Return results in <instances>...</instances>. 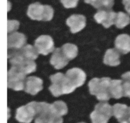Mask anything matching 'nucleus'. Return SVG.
Listing matches in <instances>:
<instances>
[{
  "instance_id": "1",
  "label": "nucleus",
  "mask_w": 130,
  "mask_h": 123,
  "mask_svg": "<svg viewBox=\"0 0 130 123\" xmlns=\"http://www.w3.org/2000/svg\"><path fill=\"white\" fill-rule=\"evenodd\" d=\"M110 77L92 79L89 82L88 86L90 94L95 95L100 101H108L111 98L110 93Z\"/></svg>"
},
{
  "instance_id": "2",
  "label": "nucleus",
  "mask_w": 130,
  "mask_h": 123,
  "mask_svg": "<svg viewBox=\"0 0 130 123\" xmlns=\"http://www.w3.org/2000/svg\"><path fill=\"white\" fill-rule=\"evenodd\" d=\"M50 79L52 84L49 87V90L55 97L65 94H69L76 90V87L69 82L66 75L61 72L52 75Z\"/></svg>"
},
{
  "instance_id": "3",
  "label": "nucleus",
  "mask_w": 130,
  "mask_h": 123,
  "mask_svg": "<svg viewBox=\"0 0 130 123\" xmlns=\"http://www.w3.org/2000/svg\"><path fill=\"white\" fill-rule=\"evenodd\" d=\"M8 58L12 66L17 67L25 74L34 72L36 70V64L34 60L27 59L22 54L20 49H13L8 53Z\"/></svg>"
},
{
  "instance_id": "4",
  "label": "nucleus",
  "mask_w": 130,
  "mask_h": 123,
  "mask_svg": "<svg viewBox=\"0 0 130 123\" xmlns=\"http://www.w3.org/2000/svg\"><path fill=\"white\" fill-rule=\"evenodd\" d=\"M27 13L32 20L46 22L53 19L54 10L49 5H43L39 3H35L29 5Z\"/></svg>"
},
{
  "instance_id": "5",
  "label": "nucleus",
  "mask_w": 130,
  "mask_h": 123,
  "mask_svg": "<svg viewBox=\"0 0 130 123\" xmlns=\"http://www.w3.org/2000/svg\"><path fill=\"white\" fill-rule=\"evenodd\" d=\"M25 74L18 67L12 66L8 71L7 86L8 88L13 89L15 91H20L25 89Z\"/></svg>"
},
{
  "instance_id": "6",
  "label": "nucleus",
  "mask_w": 130,
  "mask_h": 123,
  "mask_svg": "<svg viewBox=\"0 0 130 123\" xmlns=\"http://www.w3.org/2000/svg\"><path fill=\"white\" fill-rule=\"evenodd\" d=\"M39 110V102L31 101L17 109L15 119L21 123H30Z\"/></svg>"
},
{
  "instance_id": "7",
  "label": "nucleus",
  "mask_w": 130,
  "mask_h": 123,
  "mask_svg": "<svg viewBox=\"0 0 130 123\" xmlns=\"http://www.w3.org/2000/svg\"><path fill=\"white\" fill-rule=\"evenodd\" d=\"M112 115V107L107 102H100L95 105V110L90 114V119L92 123H107Z\"/></svg>"
},
{
  "instance_id": "8",
  "label": "nucleus",
  "mask_w": 130,
  "mask_h": 123,
  "mask_svg": "<svg viewBox=\"0 0 130 123\" xmlns=\"http://www.w3.org/2000/svg\"><path fill=\"white\" fill-rule=\"evenodd\" d=\"M34 46L39 54L47 55L54 51V41L51 36L42 35L38 37L34 42Z\"/></svg>"
},
{
  "instance_id": "9",
  "label": "nucleus",
  "mask_w": 130,
  "mask_h": 123,
  "mask_svg": "<svg viewBox=\"0 0 130 123\" xmlns=\"http://www.w3.org/2000/svg\"><path fill=\"white\" fill-rule=\"evenodd\" d=\"M117 13L114 11L106 9L99 10L98 12L94 15V19L98 24H102L105 28L110 27L115 24Z\"/></svg>"
},
{
  "instance_id": "10",
  "label": "nucleus",
  "mask_w": 130,
  "mask_h": 123,
  "mask_svg": "<svg viewBox=\"0 0 130 123\" xmlns=\"http://www.w3.org/2000/svg\"><path fill=\"white\" fill-rule=\"evenodd\" d=\"M66 77L69 82L74 87L83 86L86 81V75L83 70L79 68H72L66 72Z\"/></svg>"
},
{
  "instance_id": "11",
  "label": "nucleus",
  "mask_w": 130,
  "mask_h": 123,
  "mask_svg": "<svg viewBox=\"0 0 130 123\" xmlns=\"http://www.w3.org/2000/svg\"><path fill=\"white\" fill-rule=\"evenodd\" d=\"M66 24L70 27L71 32L74 34L81 31L85 27L86 19L84 15L74 14L67 19Z\"/></svg>"
},
{
  "instance_id": "12",
  "label": "nucleus",
  "mask_w": 130,
  "mask_h": 123,
  "mask_svg": "<svg viewBox=\"0 0 130 123\" xmlns=\"http://www.w3.org/2000/svg\"><path fill=\"white\" fill-rule=\"evenodd\" d=\"M27 41L26 36L22 33L15 32L8 36V49H20L24 46Z\"/></svg>"
},
{
  "instance_id": "13",
  "label": "nucleus",
  "mask_w": 130,
  "mask_h": 123,
  "mask_svg": "<svg viewBox=\"0 0 130 123\" xmlns=\"http://www.w3.org/2000/svg\"><path fill=\"white\" fill-rule=\"evenodd\" d=\"M43 81L41 78L36 76H30L25 81V91L32 95H35L43 88Z\"/></svg>"
},
{
  "instance_id": "14",
  "label": "nucleus",
  "mask_w": 130,
  "mask_h": 123,
  "mask_svg": "<svg viewBox=\"0 0 130 123\" xmlns=\"http://www.w3.org/2000/svg\"><path fill=\"white\" fill-rule=\"evenodd\" d=\"M69 60L63 54L61 48H56L50 59V63L56 69H60L67 65Z\"/></svg>"
},
{
  "instance_id": "15",
  "label": "nucleus",
  "mask_w": 130,
  "mask_h": 123,
  "mask_svg": "<svg viewBox=\"0 0 130 123\" xmlns=\"http://www.w3.org/2000/svg\"><path fill=\"white\" fill-rule=\"evenodd\" d=\"M50 105L46 102H39V112L36 115L34 123H48L52 115Z\"/></svg>"
},
{
  "instance_id": "16",
  "label": "nucleus",
  "mask_w": 130,
  "mask_h": 123,
  "mask_svg": "<svg viewBox=\"0 0 130 123\" xmlns=\"http://www.w3.org/2000/svg\"><path fill=\"white\" fill-rule=\"evenodd\" d=\"M116 49L123 54L130 52V36L126 34H120L115 40Z\"/></svg>"
},
{
  "instance_id": "17",
  "label": "nucleus",
  "mask_w": 130,
  "mask_h": 123,
  "mask_svg": "<svg viewBox=\"0 0 130 123\" xmlns=\"http://www.w3.org/2000/svg\"><path fill=\"white\" fill-rule=\"evenodd\" d=\"M104 63L109 66H118L121 63L120 54L118 49H109L105 52Z\"/></svg>"
},
{
  "instance_id": "18",
  "label": "nucleus",
  "mask_w": 130,
  "mask_h": 123,
  "mask_svg": "<svg viewBox=\"0 0 130 123\" xmlns=\"http://www.w3.org/2000/svg\"><path fill=\"white\" fill-rule=\"evenodd\" d=\"M123 82V81L118 79L110 81V93L111 97L116 99H119L124 96Z\"/></svg>"
},
{
  "instance_id": "19",
  "label": "nucleus",
  "mask_w": 130,
  "mask_h": 123,
  "mask_svg": "<svg viewBox=\"0 0 130 123\" xmlns=\"http://www.w3.org/2000/svg\"><path fill=\"white\" fill-rule=\"evenodd\" d=\"M113 115L119 122H122L128 119L129 107L126 105L116 103L112 107Z\"/></svg>"
},
{
  "instance_id": "20",
  "label": "nucleus",
  "mask_w": 130,
  "mask_h": 123,
  "mask_svg": "<svg viewBox=\"0 0 130 123\" xmlns=\"http://www.w3.org/2000/svg\"><path fill=\"white\" fill-rule=\"evenodd\" d=\"M85 2L90 4L98 10H109L114 5V0H85Z\"/></svg>"
},
{
  "instance_id": "21",
  "label": "nucleus",
  "mask_w": 130,
  "mask_h": 123,
  "mask_svg": "<svg viewBox=\"0 0 130 123\" xmlns=\"http://www.w3.org/2000/svg\"><path fill=\"white\" fill-rule=\"evenodd\" d=\"M50 110L52 114L62 116L67 114L68 109L66 103L63 101H56L50 105Z\"/></svg>"
},
{
  "instance_id": "22",
  "label": "nucleus",
  "mask_w": 130,
  "mask_h": 123,
  "mask_svg": "<svg viewBox=\"0 0 130 123\" xmlns=\"http://www.w3.org/2000/svg\"><path fill=\"white\" fill-rule=\"evenodd\" d=\"M63 54L65 55L69 60L76 58L78 53V49L77 46L71 43H66L63 44L61 48Z\"/></svg>"
},
{
  "instance_id": "23",
  "label": "nucleus",
  "mask_w": 130,
  "mask_h": 123,
  "mask_svg": "<svg viewBox=\"0 0 130 123\" xmlns=\"http://www.w3.org/2000/svg\"><path fill=\"white\" fill-rule=\"evenodd\" d=\"M22 54L26 58L32 60H34L38 57V51L35 47L30 44H27L20 49Z\"/></svg>"
},
{
  "instance_id": "24",
  "label": "nucleus",
  "mask_w": 130,
  "mask_h": 123,
  "mask_svg": "<svg viewBox=\"0 0 130 123\" xmlns=\"http://www.w3.org/2000/svg\"><path fill=\"white\" fill-rule=\"evenodd\" d=\"M130 24V17L125 13L119 11L117 13L115 20V25L119 29H123Z\"/></svg>"
},
{
  "instance_id": "25",
  "label": "nucleus",
  "mask_w": 130,
  "mask_h": 123,
  "mask_svg": "<svg viewBox=\"0 0 130 123\" xmlns=\"http://www.w3.org/2000/svg\"><path fill=\"white\" fill-rule=\"evenodd\" d=\"M19 24L17 20H8V33L15 32L19 29Z\"/></svg>"
},
{
  "instance_id": "26",
  "label": "nucleus",
  "mask_w": 130,
  "mask_h": 123,
  "mask_svg": "<svg viewBox=\"0 0 130 123\" xmlns=\"http://www.w3.org/2000/svg\"><path fill=\"white\" fill-rule=\"evenodd\" d=\"M66 8H73L77 6L79 0H60Z\"/></svg>"
},
{
  "instance_id": "27",
  "label": "nucleus",
  "mask_w": 130,
  "mask_h": 123,
  "mask_svg": "<svg viewBox=\"0 0 130 123\" xmlns=\"http://www.w3.org/2000/svg\"><path fill=\"white\" fill-rule=\"evenodd\" d=\"M123 91H124V96L130 98V82L129 81L123 80Z\"/></svg>"
},
{
  "instance_id": "28",
  "label": "nucleus",
  "mask_w": 130,
  "mask_h": 123,
  "mask_svg": "<svg viewBox=\"0 0 130 123\" xmlns=\"http://www.w3.org/2000/svg\"><path fill=\"white\" fill-rule=\"evenodd\" d=\"M48 123H63V119L62 116L52 114Z\"/></svg>"
},
{
  "instance_id": "29",
  "label": "nucleus",
  "mask_w": 130,
  "mask_h": 123,
  "mask_svg": "<svg viewBox=\"0 0 130 123\" xmlns=\"http://www.w3.org/2000/svg\"><path fill=\"white\" fill-rule=\"evenodd\" d=\"M123 3L125 6V10L130 15V0H123Z\"/></svg>"
},
{
  "instance_id": "30",
  "label": "nucleus",
  "mask_w": 130,
  "mask_h": 123,
  "mask_svg": "<svg viewBox=\"0 0 130 123\" xmlns=\"http://www.w3.org/2000/svg\"><path fill=\"white\" fill-rule=\"evenodd\" d=\"M122 78H123V80H126V81L130 82V71L126 72L124 74L122 75Z\"/></svg>"
},
{
  "instance_id": "31",
  "label": "nucleus",
  "mask_w": 130,
  "mask_h": 123,
  "mask_svg": "<svg viewBox=\"0 0 130 123\" xmlns=\"http://www.w3.org/2000/svg\"><path fill=\"white\" fill-rule=\"evenodd\" d=\"M121 123H130V119H127L126 120H123V121L121 122Z\"/></svg>"
},
{
  "instance_id": "32",
  "label": "nucleus",
  "mask_w": 130,
  "mask_h": 123,
  "mask_svg": "<svg viewBox=\"0 0 130 123\" xmlns=\"http://www.w3.org/2000/svg\"><path fill=\"white\" fill-rule=\"evenodd\" d=\"M128 119H130V107H129V110H128Z\"/></svg>"
},
{
  "instance_id": "33",
  "label": "nucleus",
  "mask_w": 130,
  "mask_h": 123,
  "mask_svg": "<svg viewBox=\"0 0 130 123\" xmlns=\"http://www.w3.org/2000/svg\"><path fill=\"white\" fill-rule=\"evenodd\" d=\"M79 123H85V122H79Z\"/></svg>"
}]
</instances>
